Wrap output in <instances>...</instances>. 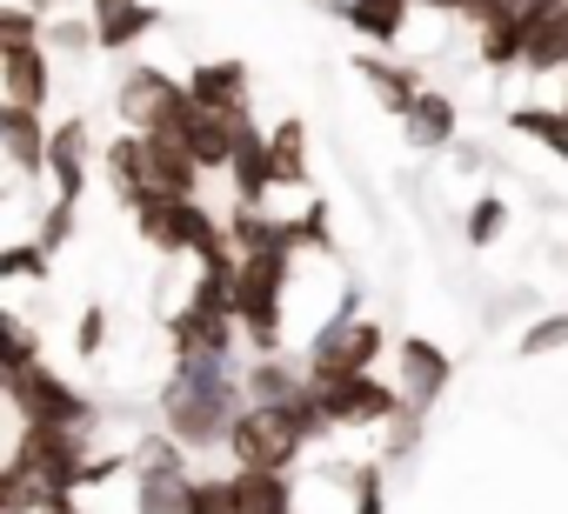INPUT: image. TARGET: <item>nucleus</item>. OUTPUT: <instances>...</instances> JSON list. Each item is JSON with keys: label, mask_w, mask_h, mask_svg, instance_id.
<instances>
[{"label": "nucleus", "mask_w": 568, "mask_h": 514, "mask_svg": "<svg viewBox=\"0 0 568 514\" xmlns=\"http://www.w3.org/2000/svg\"><path fill=\"white\" fill-rule=\"evenodd\" d=\"M241 408H247V388H241L234 361H168L154 421L187 454H214V448H227V428L241 421Z\"/></svg>", "instance_id": "nucleus-1"}, {"label": "nucleus", "mask_w": 568, "mask_h": 514, "mask_svg": "<svg viewBox=\"0 0 568 514\" xmlns=\"http://www.w3.org/2000/svg\"><path fill=\"white\" fill-rule=\"evenodd\" d=\"M134 234L148 254H161V261H214V254H227V220L207 214V201H181V194H148L134 214Z\"/></svg>", "instance_id": "nucleus-2"}, {"label": "nucleus", "mask_w": 568, "mask_h": 514, "mask_svg": "<svg viewBox=\"0 0 568 514\" xmlns=\"http://www.w3.org/2000/svg\"><path fill=\"white\" fill-rule=\"evenodd\" d=\"M382 354H388V321L368 315V308H348V315L322 321V328L302 341V368H308V381H348V374H368Z\"/></svg>", "instance_id": "nucleus-3"}, {"label": "nucleus", "mask_w": 568, "mask_h": 514, "mask_svg": "<svg viewBox=\"0 0 568 514\" xmlns=\"http://www.w3.org/2000/svg\"><path fill=\"white\" fill-rule=\"evenodd\" d=\"M8 408H14V421L81 428V434H94V428H101V401H94V394H81L68 374H54V361L8 368Z\"/></svg>", "instance_id": "nucleus-4"}, {"label": "nucleus", "mask_w": 568, "mask_h": 514, "mask_svg": "<svg viewBox=\"0 0 568 514\" xmlns=\"http://www.w3.org/2000/svg\"><path fill=\"white\" fill-rule=\"evenodd\" d=\"M187 107H194L187 81L168 74V68H154V61H134V68H121V81H114V121L134 127V134H174Z\"/></svg>", "instance_id": "nucleus-5"}, {"label": "nucleus", "mask_w": 568, "mask_h": 514, "mask_svg": "<svg viewBox=\"0 0 568 514\" xmlns=\"http://www.w3.org/2000/svg\"><path fill=\"white\" fill-rule=\"evenodd\" d=\"M88 454H94V434H81V428L21 421V434H14V461H28V467L48 481V494H81Z\"/></svg>", "instance_id": "nucleus-6"}, {"label": "nucleus", "mask_w": 568, "mask_h": 514, "mask_svg": "<svg viewBox=\"0 0 568 514\" xmlns=\"http://www.w3.org/2000/svg\"><path fill=\"white\" fill-rule=\"evenodd\" d=\"M322 388V408H328V421H335V434H355V428H388L402 408H408V394H402V381H382L375 368L368 374H348V381H315Z\"/></svg>", "instance_id": "nucleus-7"}, {"label": "nucleus", "mask_w": 568, "mask_h": 514, "mask_svg": "<svg viewBox=\"0 0 568 514\" xmlns=\"http://www.w3.org/2000/svg\"><path fill=\"white\" fill-rule=\"evenodd\" d=\"M308 454V441L281 421L274 408H241V421L227 428V461L234 467H281V474H295V461Z\"/></svg>", "instance_id": "nucleus-8"}, {"label": "nucleus", "mask_w": 568, "mask_h": 514, "mask_svg": "<svg viewBox=\"0 0 568 514\" xmlns=\"http://www.w3.org/2000/svg\"><path fill=\"white\" fill-rule=\"evenodd\" d=\"M161 335H168V361H234V348L247 341L234 315H207V308H187V301L168 308Z\"/></svg>", "instance_id": "nucleus-9"}, {"label": "nucleus", "mask_w": 568, "mask_h": 514, "mask_svg": "<svg viewBox=\"0 0 568 514\" xmlns=\"http://www.w3.org/2000/svg\"><path fill=\"white\" fill-rule=\"evenodd\" d=\"M48 147H54V121H48L41 107L0 101V154H8V167H14L21 187L48 181Z\"/></svg>", "instance_id": "nucleus-10"}, {"label": "nucleus", "mask_w": 568, "mask_h": 514, "mask_svg": "<svg viewBox=\"0 0 568 514\" xmlns=\"http://www.w3.org/2000/svg\"><path fill=\"white\" fill-rule=\"evenodd\" d=\"M0 101L14 107H54V48L48 41H14L0 48Z\"/></svg>", "instance_id": "nucleus-11"}, {"label": "nucleus", "mask_w": 568, "mask_h": 514, "mask_svg": "<svg viewBox=\"0 0 568 514\" xmlns=\"http://www.w3.org/2000/svg\"><path fill=\"white\" fill-rule=\"evenodd\" d=\"M395 381H402L408 408H435V401L448 394V381H455V361H448L442 341H428V335H402V341H395Z\"/></svg>", "instance_id": "nucleus-12"}, {"label": "nucleus", "mask_w": 568, "mask_h": 514, "mask_svg": "<svg viewBox=\"0 0 568 514\" xmlns=\"http://www.w3.org/2000/svg\"><path fill=\"white\" fill-rule=\"evenodd\" d=\"M94 161H101V141H94V127H88L81 114L54 121L48 181H54V194H61V201H81V194H88V174H94Z\"/></svg>", "instance_id": "nucleus-13"}, {"label": "nucleus", "mask_w": 568, "mask_h": 514, "mask_svg": "<svg viewBox=\"0 0 568 514\" xmlns=\"http://www.w3.org/2000/svg\"><path fill=\"white\" fill-rule=\"evenodd\" d=\"M355 74L368 81L375 107H382V114H395V121H402V114H408V107L428 94V74H422L415 61H395L388 48H368V54H355Z\"/></svg>", "instance_id": "nucleus-14"}, {"label": "nucleus", "mask_w": 568, "mask_h": 514, "mask_svg": "<svg viewBox=\"0 0 568 514\" xmlns=\"http://www.w3.org/2000/svg\"><path fill=\"white\" fill-rule=\"evenodd\" d=\"M187 94L214 114H234V121H254V74L247 61H201L187 68Z\"/></svg>", "instance_id": "nucleus-15"}, {"label": "nucleus", "mask_w": 568, "mask_h": 514, "mask_svg": "<svg viewBox=\"0 0 568 514\" xmlns=\"http://www.w3.org/2000/svg\"><path fill=\"white\" fill-rule=\"evenodd\" d=\"M101 174H108V194L134 214L148 194H161L154 181H148V134H134V127H121L114 141H101Z\"/></svg>", "instance_id": "nucleus-16"}, {"label": "nucleus", "mask_w": 568, "mask_h": 514, "mask_svg": "<svg viewBox=\"0 0 568 514\" xmlns=\"http://www.w3.org/2000/svg\"><path fill=\"white\" fill-rule=\"evenodd\" d=\"M227 181H234L241 207H267L274 201V154H267V127L261 121H241L234 154H227Z\"/></svg>", "instance_id": "nucleus-17"}, {"label": "nucleus", "mask_w": 568, "mask_h": 514, "mask_svg": "<svg viewBox=\"0 0 568 514\" xmlns=\"http://www.w3.org/2000/svg\"><path fill=\"white\" fill-rule=\"evenodd\" d=\"M415 14V0H335V21H348L368 48H402Z\"/></svg>", "instance_id": "nucleus-18"}, {"label": "nucleus", "mask_w": 568, "mask_h": 514, "mask_svg": "<svg viewBox=\"0 0 568 514\" xmlns=\"http://www.w3.org/2000/svg\"><path fill=\"white\" fill-rule=\"evenodd\" d=\"M521 21H528L521 74H568V0H541V8H528Z\"/></svg>", "instance_id": "nucleus-19"}, {"label": "nucleus", "mask_w": 568, "mask_h": 514, "mask_svg": "<svg viewBox=\"0 0 568 514\" xmlns=\"http://www.w3.org/2000/svg\"><path fill=\"white\" fill-rule=\"evenodd\" d=\"M181 141H187V154L207 167V174H227V154H234V134H241V121L234 114H214V107H187L181 114V127H174Z\"/></svg>", "instance_id": "nucleus-20"}, {"label": "nucleus", "mask_w": 568, "mask_h": 514, "mask_svg": "<svg viewBox=\"0 0 568 514\" xmlns=\"http://www.w3.org/2000/svg\"><path fill=\"white\" fill-rule=\"evenodd\" d=\"M402 134H408V147H422V154H448V147L462 141V114H455V101H448L442 88H428V94L402 114Z\"/></svg>", "instance_id": "nucleus-21"}, {"label": "nucleus", "mask_w": 568, "mask_h": 514, "mask_svg": "<svg viewBox=\"0 0 568 514\" xmlns=\"http://www.w3.org/2000/svg\"><path fill=\"white\" fill-rule=\"evenodd\" d=\"M201 161L187 154V141L181 134H148V181L161 187V194H181V201H194L201 194Z\"/></svg>", "instance_id": "nucleus-22"}, {"label": "nucleus", "mask_w": 568, "mask_h": 514, "mask_svg": "<svg viewBox=\"0 0 568 514\" xmlns=\"http://www.w3.org/2000/svg\"><path fill=\"white\" fill-rule=\"evenodd\" d=\"M241 388H247L254 408H274V401H288L295 388H308V368H302L295 354H254V361L241 368Z\"/></svg>", "instance_id": "nucleus-23"}, {"label": "nucleus", "mask_w": 568, "mask_h": 514, "mask_svg": "<svg viewBox=\"0 0 568 514\" xmlns=\"http://www.w3.org/2000/svg\"><path fill=\"white\" fill-rule=\"evenodd\" d=\"M234 507L241 514H295V474H281V467H234Z\"/></svg>", "instance_id": "nucleus-24"}, {"label": "nucleus", "mask_w": 568, "mask_h": 514, "mask_svg": "<svg viewBox=\"0 0 568 514\" xmlns=\"http://www.w3.org/2000/svg\"><path fill=\"white\" fill-rule=\"evenodd\" d=\"M308 147H315V141H308V121H295V114L267 127V154H274V194H281V187H308V174H315Z\"/></svg>", "instance_id": "nucleus-25"}, {"label": "nucleus", "mask_w": 568, "mask_h": 514, "mask_svg": "<svg viewBox=\"0 0 568 514\" xmlns=\"http://www.w3.org/2000/svg\"><path fill=\"white\" fill-rule=\"evenodd\" d=\"M508 134H521V141H535V147H548L555 161H568V107L555 101H521V107H508Z\"/></svg>", "instance_id": "nucleus-26"}, {"label": "nucleus", "mask_w": 568, "mask_h": 514, "mask_svg": "<svg viewBox=\"0 0 568 514\" xmlns=\"http://www.w3.org/2000/svg\"><path fill=\"white\" fill-rule=\"evenodd\" d=\"M94 28H101V54H134L161 28V8L154 0H134V8H121V14H101Z\"/></svg>", "instance_id": "nucleus-27"}, {"label": "nucleus", "mask_w": 568, "mask_h": 514, "mask_svg": "<svg viewBox=\"0 0 568 514\" xmlns=\"http://www.w3.org/2000/svg\"><path fill=\"white\" fill-rule=\"evenodd\" d=\"M194 467L187 474H134V514H187Z\"/></svg>", "instance_id": "nucleus-28"}, {"label": "nucleus", "mask_w": 568, "mask_h": 514, "mask_svg": "<svg viewBox=\"0 0 568 514\" xmlns=\"http://www.w3.org/2000/svg\"><path fill=\"white\" fill-rule=\"evenodd\" d=\"M0 281H21V288H41V281H54V254H48L34 234L8 240V247H0Z\"/></svg>", "instance_id": "nucleus-29"}, {"label": "nucleus", "mask_w": 568, "mask_h": 514, "mask_svg": "<svg viewBox=\"0 0 568 514\" xmlns=\"http://www.w3.org/2000/svg\"><path fill=\"white\" fill-rule=\"evenodd\" d=\"M48 507V481L8 454V467H0V514H41Z\"/></svg>", "instance_id": "nucleus-30"}, {"label": "nucleus", "mask_w": 568, "mask_h": 514, "mask_svg": "<svg viewBox=\"0 0 568 514\" xmlns=\"http://www.w3.org/2000/svg\"><path fill=\"white\" fill-rule=\"evenodd\" d=\"M48 48L68 54V61L101 54V28H94V14H54V21H48Z\"/></svg>", "instance_id": "nucleus-31"}, {"label": "nucleus", "mask_w": 568, "mask_h": 514, "mask_svg": "<svg viewBox=\"0 0 568 514\" xmlns=\"http://www.w3.org/2000/svg\"><path fill=\"white\" fill-rule=\"evenodd\" d=\"M515 354H521V361H541V354H568V308H561V315H535V321L515 335Z\"/></svg>", "instance_id": "nucleus-32"}, {"label": "nucleus", "mask_w": 568, "mask_h": 514, "mask_svg": "<svg viewBox=\"0 0 568 514\" xmlns=\"http://www.w3.org/2000/svg\"><path fill=\"white\" fill-rule=\"evenodd\" d=\"M295 240H302V254H335V207H328L322 194L302 201V214H295Z\"/></svg>", "instance_id": "nucleus-33"}, {"label": "nucleus", "mask_w": 568, "mask_h": 514, "mask_svg": "<svg viewBox=\"0 0 568 514\" xmlns=\"http://www.w3.org/2000/svg\"><path fill=\"white\" fill-rule=\"evenodd\" d=\"M462 234H468V247H495V240L508 234V201H501V194H481V201L462 214Z\"/></svg>", "instance_id": "nucleus-34"}, {"label": "nucleus", "mask_w": 568, "mask_h": 514, "mask_svg": "<svg viewBox=\"0 0 568 514\" xmlns=\"http://www.w3.org/2000/svg\"><path fill=\"white\" fill-rule=\"evenodd\" d=\"M74 220H81V201H61V194H54V201L41 207V220H34V240H41L48 254H61V247L74 240Z\"/></svg>", "instance_id": "nucleus-35"}, {"label": "nucleus", "mask_w": 568, "mask_h": 514, "mask_svg": "<svg viewBox=\"0 0 568 514\" xmlns=\"http://www.w3.org/2000/svg\"><path fill=\"white\" fill-rule=\"evenodd\" d=\"M0 328H8V368H28V361H48L41 354V328L21 315V308H8L0 315Z\"/></svg>", "instance_id": "nucleus-36"}, {"label": "nucleus", "mask_w": 568, "mask_h": 514, "mask_svg": "<svg viewBox=\"0 0 568 514\" xmlns=\"http://www.w3.org/2000/svg\"><path fill=\"white\" fill-rule=\"evenodd\" d=\"M422 428H428V408H402V414L388 421L382 461H408V454H415V441H422Z\"/></svg>", "instance_id": "nucleus-37"}, {"label": "nucleus", "mask_w": 568, "mask_h": 514, "mask_svg": "<svg viewBox=\"0 0 568 514\" xmlns=\"http://www.w3.org/2000/svg\"><path fill=\"white\" fill-rule=\"evenodd\" d=\"M187 514H241V507H234V474H194Z\"/></svg>", "instance_id": "nucleus-38"}, {"label": "nucleus", "mask_w": 568, "mask_h": 514, "mask_svg": "<svg viewBox=\"0 0 568 514\" xmlns=\"http://www.w3.org/2000/svg\"><path fill=\"white\" fill-rule=\"evenodd\" d=\"M101 348H108V308L88 301L81 321H74V354H81V361H101Z\"/></svg>", "instance_id": "nucleus-39"}, {"label": "nucleus", "mask_w": 568, "mask_h": 514, "mask_svg": "<svg viewBox=\"0 0 568 514\" xmlns=\"http://www.w3.org/2000/svg\"><path fill=\"white\" fill-rule=\"evenodd\" d=\"M415 8H428V14H448V21H468V8H475V0H415Z\"/></svg>", "instance_id": "nucleus-40"}, {"label": "nucleus", "mask_w": 568, "mask_h": 514, "mask_svg": "<svg viewBox=\"0 0 568 514\" xmlns=\"http://www.w3.org/2000/svg\"><path fill=\"white\" fill-rule=\"evenodd\" d=\"M41 514H88V507H81V494H48Z\"/></svg>", "instance_id": "nucleus-41"}, {"label": "nucleus", "mask_w": 568, "mask_h": 514, "mask_svg": "<svg viewBox=\"0 0 568 514\" xmlns=\"http://www.w3.org/2000/svg\"><path fill=\"white\" fill-rule=\"evenodd\" d=\"M121 8H134V0H88V14L101 21V14H121Z\"/></svg>", "instance_id": "nucleus-42"}, {"label": "nucleus", "mask_w": 568, "mask_h": 514, "mask_svg": "<svg viewBox=\"0 0 568 514\" xmlns=\"http://www.w3.org/2000/svg\"><path fill=\"white\" fill-rule=\"evenodd\" d=\"M28 8H41V14L54 21V14H68V8H74V0H28Z\"/></svg>", "instance_id": "nucleus-43"}, {"label": "nucleus", "mask_w": 568, "mask_h": 514, "mask_svg": "<svg viewBox=\"0 0 568 514\" xmlns=\"http://www.w3.org/2000/svg\"><path fill=\"white\" fill-rule=\"evenodd\" d=\"M501 8H515V14H528V8H541V0H501Z\"/></svg>", "instance_id": "nucleus-44"}, {"label": "nucleus", "mask_w": 568, "mask_h": 514, "mask_svg": "<svg viewBox=\"0 0 568 514\" xmlns=\"http://www.w3.org/2000/svg\"><path fill=\"white\" fill-rule=\"evenodd\" d=\"M555 81H561V107H568V74H555Z\"/></svg>", "instance_id": "nucleus-45"}]
</instances>
